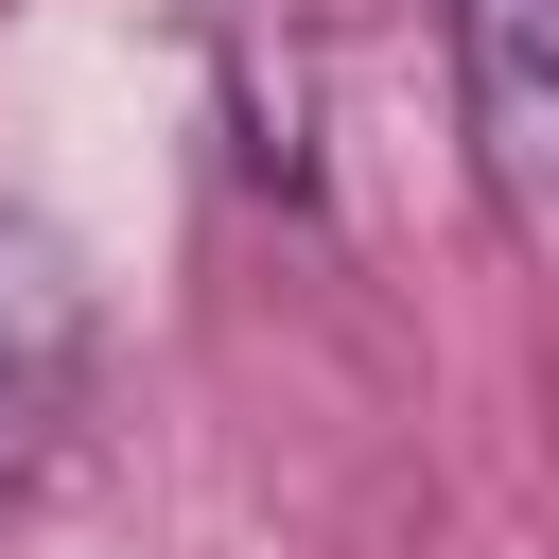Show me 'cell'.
<instances>
[{
	"label": "cell",
	"mask_w": 559,
	"mask_h": 559,
	"mask_svg": "<svg viewBox=\"0 0 559 559\" xmlns=\"http://www.w3.org/2000/svg\"><path fill=\"white\" fill-rule=\"evenodd\" d=\"M454 17V122L524 245H559V0H437Z\"/></svg>",
	"instance_id": "6da1fadb"
},
{
	"label": "cell",
	"mask_w": 559,
	"mask_h": 559,
	"mask_svg": "<svg viewBox=\"0 0 559 559\" xmlns=\"http://www.w3.org/2000/svg\"><path fill=\"white\" fill-rule=\"evenodd\" d=\"M70 402H87V280L52 227L0 210V507L70 454Z\"/></svg>",
	"instance_id": "7a4b0ae2"
}]
</instances>
